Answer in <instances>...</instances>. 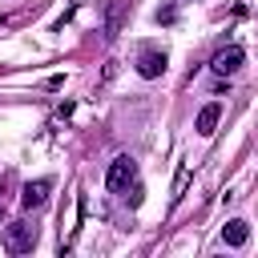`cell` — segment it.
<instances>
[{"label":"cell","instance_id":"cell-6","mask_svg":"<svg viewBox=\"0 0 258 258\" xmlns=\"http://www.w3.org/2000/svg\"><path fill=\"white\" fill-rule=\"evenodd\" d=\"M218 121H222V105H218V101H210V105L198 113V125H194V129H198L202 137H210V133L218 129Z\"/></svg>","mask_w":258,"mask_h":258},{"label":"cell","instance_id":"cell-4","mask_svg":"<svg viewBox=\"0 0 258 258\" xmlns=\"http://www.w3.org/2000/svg\"><path fill=\"white\" fill-rule=\"evenodd\" d=\"M165 64H169V60H165V52H157V48H145V52L137 56V73H141L145 81L161 77V73H165Z\"/></svg>","mask_w":258,"mask_h":258},{"label":"cell","instance_id":"cell-5","mask_svg":"<svg viewBox=\"0 0 258 258\" xmlns=\"http://www.w3.org/2000/svg\"><path fill=\"white\" fill-rule=\"evenodd\" d=\"M48 189H52V181H48V177H36V181H28V185H24V194H20V206H24V210H36V206H44V202H48Z\"/></svg>","mask_w":258,"mask_h":258},{"label":"cell","instance_id":"cell-1","mask_svg":"<svg viewBox=\"0 0 258 258\" xmlns=\"http://www.w3.org/2000/svg\"><path fill=\"white\" fill-rule=\"evenodd\" d=\"M0 238H4V246H8L12 254H28V250L36 246V226H28V222H8V226L0 230Z\"/></svg>","mask_w":258,"mask_h":258},{"label":"cell","instance_id":"cell-7","mask_svg":"<svg viewBox=\"0 0 258 258\" xmlns=\"http://www.w3.org/2000/svg\"><path fill=\"white\" fill-rule=\"evenodd\" d=\"M222 242H226V246H246V242H250V226H246L242 218L226 222V226H222Z\"/></svg>","mask_w":258,"mask_h":258},{"label":"cell","instance_id":"cell-3","mask_svg":"<svg viewBox=\"0 0 258 258\" xmlns=\"http://www.w3.org/2000/svg\"><path fill=\"white\" fill-rule=\"evenodd\" d=\"M242 60H246V52H242L238 44H230V48H222V52H214V60H210V69H214L218 77H230V73H238V69H242Z\"/></svg>","mask_w":258,"mask_h":258},{"label":"cell","instance_id":"cell-2","mask_svg":"<svg viewBox=\"0 0 258 258\" xmlns=\"http://www.w3.org/2000/svg\"><path fill=\"white\" fill-rule=\"evenodd\" d=\"M133 177H137V161H133L129 153H121V157H113V165H109V173H105V185H109L113 194H121V189H129Z\"/></svg>","mask_w":258,"mask_h":258}]
</instances>
